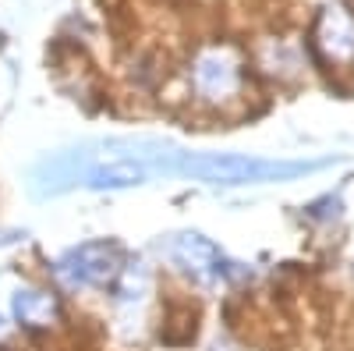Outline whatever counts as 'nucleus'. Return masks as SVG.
<instances>
[{
	"label": "nucleus",
	"mask_w": 354,
	"mask_h": 351,
	"mask_svg": "<svg viewBox=\"0 0 354 351\" xmlns=\"http://www.w3.org/2000/svg\"><path fill=\"white\" fill-rule=\"evenodd\" d=\"M333 160H277V156H252V153H195L188 160L185 178L202 181V185H266V181H294L330 167Z\"/></svg>",
	"instance_id": "f03ea898"
},
{
	"label": "nucleus",
	"mask_w": 354,
	"mask_h": 351,
	"mask_svg": "<svg viewBox=\"0 0 354 351\" xmlns=\"http://www.w3.org/2000/svg\"><path fill=\"white\" fill-rule=\"evenodd\" d=\"M160 252L174 262L181 273H188L198 284H223V280H245L252 270H245L241 262L227 259L205 234L198 231H177L167 234L160 242Z\"/></svg>",
	"instance_id": "7ed1b4c3"
},
{
	"label": "nucleus",
	"mask_w": 354,
	"mask_h": 351,
	"mask_svg": "<svg viewBox=\"0 0 354 351\" xmlns=\"http://www.w3.org/2000/svg\"><path fill=\"white\" fill-rule=\"evenodd\" d=\"M121 273V249L113 242H85L68 249L64 255H57L53 277L64 287H106Z\"/></svg>",
	"instance_id": "20e7f679"
},
{
	"label": "nucleus",
	"mask_w": 354,
	"mask_h": 351,
	"mask_svg": "<svg viewBox=\"0 0 354 351\" xmlns=\"http://www.w3.org/2000/svg\"><path fill=\"white\" fill-rule=\"evenodd\" d=\"M8 337V323H4V316H0V341Z\"/></svg>",
	"instance_id": "9b49d317"
},
{
	"label": "nucleus",
	"mask_w": 354,
	"mask_h": 351,
	"mask_svg": "<svg viewBox=\"0 0 354 351\" xmlns=\"http://www.w3.org/2000/svg\"><path fill=\"white\" fill-rule=\"evenodd\" d=\"M259 68L273 78H294L301 71V53L283 39H266L259 46Z\"/></svg>",
	"instance_id": "6e6552de"
},
{
	"label": "nucleus",
	"mask_w": 354,
	"mask_h": 351,
	"mask_svg": "<svg viewBox=\"0 0 354 351\" xmlns=\"http://www.w3.org/2000/svg\"><path fill=\"white\" fill-rule=\"evenodd\" d=\"M305 213H308L312 220H333V217H340V195H326V199L312 202Z\"/></svg>",
	"instance_id": "9d476101"
},
{
	"label": "nucleus",
	"mask_w": 354,
	"mask_h": 351,
	"mask_svg": "<svg viewBox=\"0 0 354 351\" xmlns=\"http://www.w3.org/2000/svg\"><path fill=\"white\" fill-rule=\"evenodd\" d=\"M11 312L21 327L43 330V327H53L57 319H61V302L43 287H18L11 295Z\"/></svg>",
	"instance_id": "0eeeda50"
},
{
	"label": "nucleus",
	"mask_w": 354,
	"mask_h": 351,
	"mask_svg": "<svg viewBox=\"0 0 354 351\" xmlns=\"http://www.w3.org/2000/svg\"><path fill=\"white\" fill-rule=\"evenodd\" d=\"M312 39H315V50L322 53V61L340 64V68L354 64V18L340 4H326L319 11Z\"/></svg>",
	"instance_id": "423d86ee"
},
{
	"label": "nucleus",
	"mask_w": 354,
	"mask_h": 351,
	"mask_svg": "<svg viewBox=\"0 0 354 351\" xmlns=\"http://www.w3.org/2000/svg\"><path fill=\"white\" fill-rule=\"evenodd\" d=\"M192 89L202 103H227L241 89V53L234 46H205L192 61Z\"/></svg>",
	"instance_id": "39448f33"
},
{
	"label": "nucleus",
	"mask_w": 354,
	"mask_h": 351,
	"mask_svg": "<svg viewBox=\"0 0 354 351\" xmlns=\"http://www.w3.org/2000/svg\"><path fill=\"white\" fill-rule=\"evenodd\" d=\"M11 238H18V234H4V231H0V245H4V242H11Z\"/></svg>",
	"instance_id": "f8f14e48"
},
{
	"label": "nucleus",
	"mask_w": 354,
	"mask_h": 351,
	"mask_svg": "<svg viewBox=\"0 0 354 351\" xmlns=\"http://www.w3.org/2000/svg\"><path fill=\"white\" fill-rule=\"evenodd\" d=\"M192 150H181L167 138L149 135H117V138H88L71 150L43 156L32 167L36 199H53L75 188L88 192H121L135 185H149L156 178H185Z\"/></svg>",
	"instance_id": "f257e3e1"
},
{
	"label": "nucleus",
	"mask_w": 354,
	"mask_h": 351,
	"mask_svg": "<svg viewBox=\"0 0 354 351\" xmlns=\"http://www.w3.org/2000/svg\"><path fill=\"white\" fill-rule=\"evenodd\" d=\"M145 295H149V270H145L142 259H131L113 280V298L121 309H131V305H142Z\"/></svg>",
	"instance_id": "1a4fd4ad"
}]
</instances>
